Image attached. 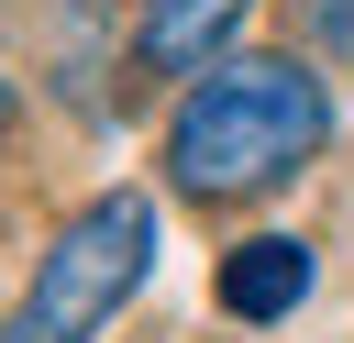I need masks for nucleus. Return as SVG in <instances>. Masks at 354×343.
I'll return each mask as SVG.
<instances>
[{
	"mask_svg": "<svg viewBox=\"0 0 354 343\" xmlns=\"http://www.w3.org/2000/svg\"><path fill=\"white\" fill-rule=\"evenodd\" d=\"M332 133V89L299 66V55H243V66H210L177 122H166V177L188 199H254L277 177H299Z\"/></svg>",
	"mask_w": 354,
	"mask_h": 343,
	"instance_id": "nucleus-1",
	"label": "nucleus"
},
{
	"mask_svg": "<svg viewBox=\"0 0 354 343\" xmlns=\"http://www.w3.org/2000/svg\"><path fill=\"white\" fill-rule=\"evenodd\" d=\"M144 266H155V210H144L133 188L88 199V210L44 243V266H33L22 310L0 321V343H100L111 310L144 288Z\"/></svg>",
	"mask_w": 354,
	"mask_h": 343,
	"instance_id": "nucleus-2",
	"label": "nucleus"
},
{
	"mask_svg": "<svg viewBox=\"0 0 354 343\" xmlns=\"http://www.w3.org/2000/svg\"><path fill=\"white\" fill-rule=\"evenodd\" d=\"M299 299H310V243L299 232H254V243L221 254V310L232 321H288Z\"/></svg>",
	"mask_w": 354,
	"mask_h": 343,
	"instance_id": "nucleus-3",
	"label": "nucleus"
},
{
	"mask_svg": "<svg viewBox=\"0 0 354 343\" xmlns=\"http://www.w3.org/2000/svg\"><path fill=\"white\" fill-rule=\"evenodd\" d=\"M254 0H144V33H133V55L155 66V77H210V55L232 44V22H243Z\"/></svg>",
	"mask_w": 354,
	"mask_h": 343,
	"instance_id": "nucleus-4",
	"label": "nucleus"
},
{
	"mask_svg": "<svg viewBox=\"0 0 354 343\" xmlns=\"http://www.w3.org/2000/svg\"><path fill=\"white\" fill-rule=\"evenodd\" d=\"M310 22H321V44H343V55H354V0H310Z\"/></svg>",
	"mask_w": 354,
	"mask_h": 343,
	"instance_id": "nucleus-5",
	"label": "nucleus"
},
{
	"mask_svg": "<svg viewBox=\"0 0 354 343\" xmlns=\"http://www.w3.org/2000/svg\"><path fill=\"white\" fill-rule=\"evenodd\" d=\"M0 133H11V89H0Z\"/></svg>",
	"mask_w": 354,
	"mask_h": 343,
	"instance_id": "nucleus-6",
	"label": "nucleus"
}]
</instances>
